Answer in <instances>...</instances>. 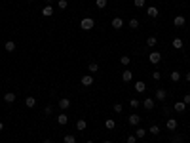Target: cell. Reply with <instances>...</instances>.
<instances>
[{
    "mask_svg": "<svg viewBox=\"0 0 190 143\" xmlns=\"http://www.w3.org/2000/svg\"><path fill=\"white\" fill-rule=\"evenodd\" d=\"M122 109H124L122 103H114V111H116V113H122Z\"/></svg>",
    "mask_w": 190,
    "mask_h": 143,
    "instance_id": "obj_37",
    "label": "cell"
},
{
    "mask_svg": "<svg viewBox=\"0 0 190 143\" xmlns=\"http://www.w3.org/2000/svg\"><path fill=\"white\" fill-rule=\"evenodd\" d=\"M183 101H184L186 105H190V93H186V96H184V99H183Z\"/></svg>",
    "mask_w": 190,
    "mask_h": 143,
    "instance_id": "obj_39",
    "label": "cell"
},
{
    "mask_svg": "<svg viewBox=\"0 0 190 143\" xmlns=\"http://www.w3.org/2000/svg\"><path fill=\"white\" fill-rule=\"evenodd\" d=\"M25 105H27L29 109H34V107H36V99H34L32 96H29V97L25 99Z\"/></svg>",
    "mask_w": 190,
    "mask_h": 143,
    "instance_id": "obj_17",
    "label": "cell"
},
{
    "mask_svg": "<svg viewBox=\"0 0 190 143\" xmlns=\"http://www.w3.org/2000/svg\"><path fill=\"white\" fill-rule=\"evenodd\" d=\"M76 128H78L80 132H84V130L88 128V122L84 120V118H78V120H76Z\"/></svg>",
    "mask_w": 190,
    "mask_h": 143,
    "instance_id": "obj_14",
    "label": "cell"
},
{
    "mask_svg": "<svg viewBox=\"0 0 190 143\" xmlns=\"http://www.w3.org/2000/svg\"><path fill=\"white\" fill-rule=\"evenodd\" d=\"M165 97H167V92H165L164 88L156 90V99H158V101H165Z\"/></svg>",
    "mask_w": 190,
    "mask_h": 143,
    "instance_id": "obj_9",
    "label": "cell"
},
{
    "mask_svg": "<svg viewBox=\"0 0 190 143\" xmlns=\"http://www.w3.org/2000/svg\"><path fill=\"white\" fill-rule=\"evenodd\" d=\"M148 61H150V63H154V65H158L160 61H162V54H160V52H152V54L148 55Z\"/></svg>",
    "mask_w": 190,
    "mask_h": 143,
    "instance_id": "obj_3",
    "label": "cell"
},
{
    "mask_svg": "<svg viewBox=\"0 0 190 143\" xmlns=\"http://www.w3.org/2000/svg\"><path fill=\"white\" fill-rule=\"evenodd\" d=\"M129 107H131V109H139V107H141V101H139V99H135V97H133V99L129 101Z\"/></svg>",
    "mask_w": 190,
    "mask_h": 143,
    "instance_id": "obj_26",
    "label": "cell"
},
{
    "mask_svg": "<svg viewBox=\"0 0 190 143\" xmlns=\"http://www.w3.org/2000/svg\"><path fill=\"white\" fill-rule=\"evenodd\" d=\"M2 128H4V124H2V122H0V132H2Z\"/></svg>",
    "mask_w": 190,
    "mask_h": 143,
    "instance_id": "obj_43",
    "label": "cell"
},
{
    "mask_svg": "<svg viewBox=\"0 0 190 143\" xmlns=\"http://www.w3.org/2000/svg\"><path fill=\"white\" fill-rule=\"evenodd\" d=\"M154 105H156V101L152 99V97H147V99L143 101V107L147 109V111H152V109H154Z\"/></svg>",
    "mask_w": 190,
    "mask_h": 143,
    "instance_id": "obj_6",
    "label": "cell"
},
{
    "mask_svg": "<svg viewBox=\"0 0 190 143\" xmlns=\"http://www.w3.org/2000/svg\"><path fill=\"white\" fill-rule=\"evenodd\" d=\"M57 124H61V126L68 124V116H67V114H65V113H61V114H59V116H57Z\"/></svg>",
    "mask_w": 190,
    "mask_h": 143,
    "instance_id": "obj_18",
    "label": "cell"
},
{
    "mask_svg": "<svg viewBox=\"0 0 190 143\" xmlns=\"http://www.w3.org/2000/svg\"><path fill=\"white\" fill-rule=\"evenodd\" d=\"M65 143H76V137L72 136V134H65Z\"/></svg>",
    "mask_w": 190,
    "mask_h": 143,
    "instance_id": "obj_25",
    "label": "cell"
},
{
    "mask_svg": "<svg viewBox=\"0 0 190 143\" xmlns=\"http://www.w3.org/2000/svg\"><path fill=\"white\" fill-rule=\"evenodd\" d=\"M127 120H129V124H131V126H139V124H141V116H139L137 113L129 114V118H127Z\"/></svg>",
    "mask_w": 190,
    "mask_h": 143,
    "instance_id": "obj_5",
    "label": "cell"
},
{
    "mask_svg": "<svg viewBox=\"0 0 190 143\" xmlns=\"http://www.w3.org/2000/svg\"><path fill=\"white\" fill-rule=\"evenodd\" d=\"M86 143H93V141H91V139H90V141H86Z\"/></svg>",
    "mask_w": 190,
    "mask_h": 143,
    "instance_id": "obj_45",
    "label": "cell"
},
{
    "mask_svg": "<svg viewBox=\"0 0 190 143\" xmlns=\"http://www.w3.org/2000/svg\"><path fill=\"white\" fill-rule=\"evenodd\" d=\"M93 27H95V19H91V17H84L80 21V29L82 31H91Z\"/></svg>",
    "mask_w": 190,
    "mask_h": 143,
    "instance_id": "obj_1",
    "label": "cell"
},
{
    "mask_svg": "<svg viewBox=\"0 0 190 143\" xmlns=\"http://www.w3.org/2000/svg\"><path fill=\"white\" fill-rule=\"evenodd\" d=\"M88 69H90V73H97V71H99V65H97V63H90V65H88Z\"/></svg>",
    "mask_w": 190,
    "mask_h": 143,
    "instance_id": "obj_30",
    "label": "cell"
},
{
    "mask_svg": "<svg viewBox=\"0 0 190 143\" xmlns=\"http://www.w3.org/2000/svg\"><path fill=\"white\" fill-rule=\"evenodd\" d=\"M129 61H131V57H127V55L120 57V63H122V65H129Z\"/></svg>",
    "mask_w": 190,
    "mask_h": 143,
    "instance_id": "obj_32",
    "label": "cell"
},
{
    "mask_svg": "<svg viewBox=\"0 0 190 143\" xmlns=\"http://www.w3.org/2000/svg\"><path fill=\"white\" fill-rule=\"evenodd\" d=\"M42 15H44V17H51V15H53V8H51L50 4H48V6H44L42 8Z\"/></svg>",
    "mask_w": 190,
    "mask_h": 143,
    "instance_id": "obj_12",
    "label": "cell"
},
{
    "mask_svg": "<svg viewBox=\"0 0 190 143\" xmlns=\"http://www.w3.org/2000/svg\"><path fill=\"white\" fill-rule=\"evenodd\" d=\"M133 88H135V92H137V93H144V92H147V84H144L143 80H137Z\"/></svg>",
    "mask_w": 190,
    "mask_h": 143,
    "instance_id": "obj_4",
    "label": "cell"
},
{
    "mask_svg": "<svg viewBox=\"0 0 190 143\" xmlns=\"http://www.w3.org/2000/svg\"><path fill=\"white\" fill-rule=\"evenodd\" d=\"M148 132H150V134H154V136H158V134H160V126L152 124V126H150V130H148Z\"/></svg>",
    "mask_w": 190,
    "mask_h": 143,
    "instance_id": "obj_29",
    "label": "cell"
},
{
    "mask_svg": "<svg viewBox=\"0 0 190 143\" xmlns=\"http://www.w3.org/2000/svg\"><path fill=\"white\" fill-rule=\"evenodd\" d=\"M46 2H48V4H50V6H51V2H55V0H46Z\"/></svg>",
    "mask_w": 190,
    "mask_h": 143,
    "instance_id": "obj_41",
    "label": "cell"
},
{
    "mask_svg": "<svg viewBox=\"0 0 190 143\" xmlns=\"http://www.w3.org/2000/svg\"><path fill=\"white\" fill-rule=\"evenodd\" d=\"M126 141H127V143H135V141H137L135 134H133V136H127V137H126Z\"/></svg>",
    "mask_w": 190,
    "mask_h": 143,
    "instance_id": "obj_38",
    "label": "cell"
},
{
    "mask_svg": "<svg viewBox=\"0 0 190 143\" xmlns=\"http://www.w3.org/2000/svg\"><path fill=\"white\" fill-rule=\"evenodd\" d=\"M144 136H147V130H144V128H141V126H139V128L135 130V137H137V139H143Z\"/></svg>",
    "mask_w": 190,
    "mask_h": 143,
    "instance_id": "obj_19",
    "label": "cell"
},
{
    "mask_svg": "<svg viewBox=\"0 0 190 143\" xmlns=\"http://www.w3.org/2000/svg\"><path fill=\"white\" fill-rule=\"evenodd\" d=\"M171 80H173V82H179V80H181V73L179 71H173L171 73Z\"/></svg>",
    "mask_w": 190,
    "mask_h": 143,
    "instance_id": "obj_28",
    "label": "cell"
},
{
    "mask_svg": "<svg viewBox=\"0 0 190 143\" xmlns=\"http://www.w3.org/2000/svg\"><path fill=\"white\" fill-rule=\"evenodd\" d=\"M186 80H188V82H190V73H186Z\"/></svg>",
    "mask_w": 190,
    "mask_h": 143,
    "instance_id": "obj_40",
    "label": "cell"
},
{
    "mask_svg": "<svg viewBox=\"0 0 190 143\" xmlns=\"http://www.w3.org/2000/svg\"><path fill=\"white\" fill-rule=\"evenodd\" d=\"M173 48L181 50V48H183V40H181V38H173Z\"/></svg>",
    "mask_w": 190,
    "mask_h": 143,
    "instance_id": "obj_27",
    "label": "cell"
},
{
    "mask_svg": "<svg viewBox=\"0 0 190 143\" xmlns=\"http://www.w3.org/2000/svg\"><path fill=\"white\" fill-rule=\"evenodd\" d=\"M44 143H51V139H44Z\"/></svg>",
    "mask_w": 190,
    "mask_h": 143,
    "instance_id": "obj_42",
    "label": "cell"
},
{
    "mask_svg": "<svg viewBox=\"0 0 190 143\" xmlns=\"http://www.w3.org/2000/svg\"><path fill=\"white\" fill-rule=\"evenodd\" d=\"M127 27H129V29H133V31H135V29H139V19L131 17V19H129V23H127Z\"/></svg>",
    "mask_w": 190,
    "mask_h": 143,
    "instance_id": "obj_20",
    "label": "cell"
},
{
    "mask_svg": "<svg viewBox=\"0 0 190 143\" xmlns=\"http://www.w3.org/2000/svg\"><path fill=\"white\" fill-rule=\"evenodd\" d=\"M147 15H148V17H152V19H154V17H158V15H160L158 8H156V6H150V8H147Z\"/></svg>",
    "mask_w": 190,
    "mask_h": 143,
    "instance_id": "obj_7",
    "label": "cell"
},
{
    "mask_svg": "<svg viewBox=\"0 0 190 143\" xmlns=\"http://www.w3.org/2000/svg\"><path fill=\"white\" fill-rule=\"evenodd\" d=\"M131 78H133V73L131 71H124L122 73V80H124V82H129Z\"/></svg>",
    "mask_w": 190,
    "mask_h": 143,
    "instance_id": "obj_22",
    "label": "cell"
},
{
    "mask_svg": "<svg viewBox=\"0 0 190 143\" xmlns=\"http://www.w3.org/2000/svg\"><path fill=\"white\" fill-rule=\"evenodd\" d=\"M110 25H112V29H116V31H118V29H122V27H124V19H122V17H114Z\"/></svg>",
    "mask_w": 190,
    "mask_h": 143,
    "instance_id": "obj_8",
    "label": "cell"
},
{
    "mask_svg": "<svg viewBox=\"0 0 190 143\" xmlns=\"http://www.w3.org/2000/svg\"><path fill=\"white\" fill-rule=\"evenodd\" d=\"M95 6L99 8V10H103V8L107 6V0H95Z\"/></svg>",
    "mask_w": 190,
    "mask_h": 143,
    "instance_id": "obj_31",
    "label": "cell"
},
{
    "mask_svg": "<svg viewBox=\"0 0 190 143\" xmlns=\"http://www.w3.org/2000/svg\"><path fill=\"white\" fill-rule=\"evenodd\" d=\"M173 109H175L177 113H183L184 109H186V103H184V101H177V103L173 105Z\"/></svg>",
    "mask_w": 190,
    "mask_h": 143,
    "instance_id": "obj_13",
    "label": "cell"
},
{
    "mask_svg": "<svg viewBox=\"0 0 190 143\" xmlns=\"http://www.w3.org/2000/svg\"><path fill=\"white\" fill-rule=\"evenodd\" d=\"M29 2H36V0H29Z\"/></svg>",
    "mask_w": 190,
    "mask_h": 143,
    "instance_id": "obj_46",
    "label": "cell"
},
{
    "mask_svg": "<svg viewBox=\"0 0 190 143\" xmlns=\"http://www.w3.org/2000/svg\"><path fill=\"white\" fill-rule=\"evenodd\" d=\"M160 78H162V75H160L158 71H154V73H152V80H154V82H156V80H160Z\"/></svg>",
    "mask_w": 190,
    "mask_h": 143,
    "instance_id": "obj_36",
    "label": "cell"
},
{
    "mask_svg": "<svg viewBox=\"0 0 190 143\" xmlns=\"http://www.w3.org/2000/svg\"><path fill=\"white\" fill-rule=\"evenodd\" d=\"M103 143H110V141H108V139H105V141H103Z\"/></svg>",
    "mask_w": 190,
    "mask_h": 143,
    "instance_id": "obj_44",
    "label": "cell"
},
{
    "mask_svg": "<svg viewBox=\"0 0 190 143\" xmlns=\"http://www.w3.org/2000/svg\"><path fill=\"white\" fill-rule=\"evenodd\" d=\"M44 113L46 114H53V105H48V107L44 109Z\"/></svg>",
    "mask_w": 190,
    "mask_h": 143,
    "instance_id": "obj_35",
    "label": "cell"
},
{
    "mask_svg": "<svg viewBox=\"0 0 190 143\" xmlns=\"http://www.w3.org/2000/svg\"><path fill=\"white\" fill-rule=\"evenodd\" d=\"M4 48H6V52H14L15 50V42L14 40H8V42H4Z\"/></svg>",
    "mask_w": 190,
    "mask_h": 143,
    "instance_id": "obj_21",
    "label": "cell"
},
{
    "mask_svg": "<svg viewBox=\"0 0 190 143\" xmlns=\"http://www.w3.org/2000/svg\"><path fill=\"white\" fill-rule=\"evenodd\" d=\"M156 44H158V40H156V36H148V38H147V46H148V48H154Z\"/></svg>",
    "mask_w": 190,
    "mask_h": 143,
    "instance_id": "obj_23",
    "label": "cell"
},
{
    "mask_svg": "<svg viewBox=\"0 0 190 143\" xmlns=\"http://www.w3.org/2000/svg\"><path fill=\"white\" fill-rule=\"evenodd\" d=\"M177 126H179V122H177L175 118H167V120H165V128H167L169 132H175Z\"/></svg>",
    "mask_w": 190,
    "mask_h": 143,
    "instance_id": "obj_2",
    "label": "cell"
},
{
    "mask_svg": "<svg viewBox=\"0 0 190 143\" xmlns=\"http://www.w3.org/2000/svg\"><path fill=\"white\" fill-rule=\"evenodd\" d=\"M80 82H82V86H91V84H93V76H91V75H84Z\"/></svg>",
    "mask_w": 190,
    "mask_h": 143,
    "instance_id": "obj_11",
    "label": "cell"
},
{
    "mask_svg": "<svg viewBox=\"0 0 190 143\" xmlns=\"http://www.w3.org/2000/svg\"><path fill=\"white\" fill-rule=\"evenodd\" d=\"M4 101H6V103H14V101H15V93L14 92L4 93Z\"/></svg>",
    "mask_w": 190,
    "mask_h": 143,
    "instance_id": "obj_16",
    "label": "cell"
},
{
    "mask_svg": "<svg viewBox=\"0 0 190 143\" xmlns=\"http://www.w3.org/2000/svg\"><path fill=\"white\" fill-rule=\"evenodd\" d=\"M173 25H175V27H184V25H186V19H184L183 15H177V17L173 19Z\"/></svg>",
    "mask_w": 190,
    "mask_h": 143,
    "instance_id": "obj_10",
    "label": "cell"
},
{
    "mask_svg": "<svg viewBox=\"0 0 190 143\" xmlns=\"http://www.w3.org/2000/svg\"><path fill=\"white\" fill-rule=\"evenodd\" d=\"M135 8H144V0H133Z\"/></svg>",
    "mask_w": 190,
    "mask_h": 143,
    "instance_id": "obj_34",
    "label": "cell"
},
{
    "mask_svg": "<svg viewBox=\"0 0 190 143\" xmlns=\"http://www.w3.org/2000/svg\"><path fill=\"white\" fill-rule=\"evenodd\" d=\"M57 6L61 8V10H65V8L68 6V2H67V0H57Z\"/></svg>",
    "mask_w": 190,
    "mask_h": 143,
    "instance_id": "obj_33",
    "label": "cell"
},
{
    "mask_svg": "<svg viewBox=\"0 0 190 143\" xmlns=\"http://www.w3.org/2000/svg\"><path fill=\"white\" fill-rule=\"evenodd\" d=\"M105 126H107L108 130H114L116 128V122L112 120V118H107V120H105Z\"/></svg>",
    "mask_w": 190,
    "mask_h": 143,
    "instance_id": "obj_24",
    "label": "cell"
},
{
    "mask_svg": "<svg viewBox=\"0 0 190 143\" xmlns=\"http://www.w3.org/2000/svg\"><path fill=\"white\" fill-rule=\"evenodd\" d=\"M68 107H70V99H67V97H63V99L59 101V109H63V111H67Z\"/></svg>",
    "mask_w": 190,
    "mask_h": 143,
    "instance_id": "obj_15",
    "label": "cell"
}]
</instances>
